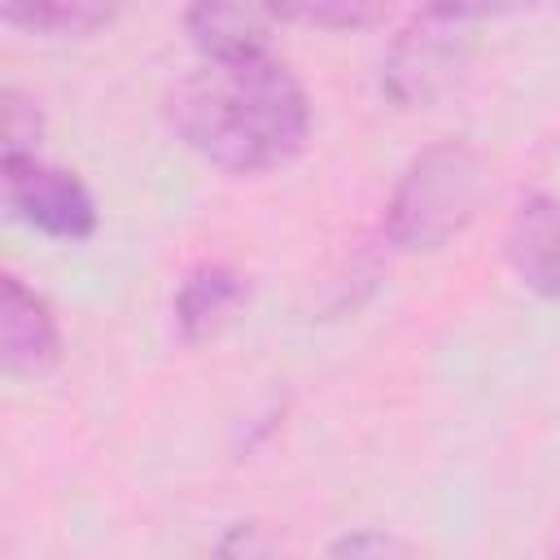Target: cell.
Listing matches in <instances>:
<instances>
[{
	"label": "cell",
	"instance_id": "1",
	"mask_svg": "<svg viewBox=\"0 0 560 560\" xmlns=\"http://www.w3.org/2000/svg\"><path fill=\"white\" fill-rule=\"evenodd\" d=\"M166 127L223 175H267L302 153L311 96L276 52L201 61L166 92Z\"/></svg>",
	"mask_w": 560,
	"mask_h": 560
},
{
	"label": "cell",
	"instance_id": "2",
	"mask_svg": "<svg viewBox=\"0 0 560 560\" xmlns=\"http://www.w3.org/2000/svg\"><path fill=\"white\" fill-rule=\"evenodd\" d=\"M481 192V158L464 140H438L420 149L398 175L385 206V241L411 254L442 249L472 223Z\"/></svg>",
	"mask_w": 560,
	"mask_h": 560
},
{
	"label": "cell",
	"instance_id": "3",
	"mask_svg": "<svg viewBox=\"0 0 560 560\" xmlns=\"http://www.w3.org/2000/svg\"><path fill=\"white\" fill-rule=\"evenodd\" d=\"M0 188H4L9 214L48 241L79 245V241H92L101 228V210L88 184L74 171L44 162L35 149L0 153Z\"/></svg>",
	"mask_w": 560,
	"mask_h": 560
},
{
	"label": "cell",
	"instance_id": "4",
	"mask_svg": "<svg viewBox=\"0 0 560 560\" xmlns=\"http://www.w3.org/2000/svg\"><path fill=\"white\" fill-rule=\"evenodd\" d=\"M468 31H472L468 22H459L455 13L438 9L433 0H424L420 13L389 44L385 66H381V88L398 105H424V101H433L446 88V79L455 74V66L464 61Z\"/></svg>",
	"mask_w": 560,
	"mask_h": 560
},
{
	"label": "cell",
	"instance_id": "5",
	"mask_svg": "<svg viewBox=\"0 0 560 560\" xmlns=\"http://www.w3.org/2000/svg\"><path fill=\"white\" fill-rule=\"evenodd\" d=\"M0 363L9 376H44L61 363L52 306L13 271L0 276Z\"/></svg>",
	"mask_w": 560,
	"mask_h": 560
},
{
	"label": "cell",
	"instance_id": "6",
	"mask_svg": "<svg viewBox=\"0 0 560 560\" xmlns=\"http://www.w3.org/2000/svg\"><path fill=\"white\" fill-rule=\"evenodd\" d=\"M503 254L512 276L529 293H538L542 302H560V197H521L503 232Z\"/></svg>",
	"mask_w": 560,
	"mask_h": 560
},
{
	"label": "cell",
	"instance_id": "7",
	"mask_svg": "<svg viewBox=\"0 0 560 560\" xmlns=\"http://www.w3.org/2000/svg\"><path fill=\"white\" fill-rule=\"evenodd\" d=\"M276 22L280 18L271 0H188V13H184V31L206 61L271 52Z\"/></svg>",
	"mask_w": 560,
	"mask_h": 560
},
{
	"label": "cell",
	"instance_id": "8",
	"mask_svg": "<svg viewBox=\"0 0 560 560\" xmlns=\"http://www.w3.org/2000/svg\"><path fill=\"white\" fill-rule=\"evenodd\" d=\"M245 302H249V280L236 267H228V262H197L179 280L175 302H171L179 341L184 346L210 341Z\"/></svg>",
	"mask_w": 560,
	"mask_h": 560
},
{
	"label": "cell",
	"instance_id": "9",
	"mask_svg": "<svg viewBox=\"0 0 560 560\" xmlns=\"http://www.w3.org/2000/svg\"><path fill=\"white\" fill-rule=\"evenodd\" d=\"M127 0H0V18L13 31L44 39H83L105 31Z\"/></svg>",
	"mask_w": 560,
	"mask_h": 560
},
{
	"label": "cell",
	"instance_id": "10",
	"mask_svg": "<svg viewBox=\"0 0 560 560\" xmlns=\"http://www.w3.org/2000/svg\"><path fill=\"white\" fill-rule=\"evenodd\" d=\"M389 0H271L280 22H302L315 31H359L385 13Z\"/></svg>",
	"mask_w": 560,
	"mask_h": 560
},
{
	"label": "cell",
	"instance_id": "11",
	"mask_svg": "<svg viewBox=\"0 0 560 560\" xmlns=\"http://www.w3.org/2000/svg\"><path fill=\"white\" fill-rule=\"evenodd\" d=\"M39 144V114L13 88L4 92V149H35Z\"/></svg>",
	"mask_w": 560,
	"mask_h": 560
},
{
	"label": "cell",
	"instance_id": "12",
	"mask_svg": "<svg viewBox=\"0 0 560 560\" xmlns=\"http://www.w3.org/2000/svg\"><path fill=\"white\" fill-rule=\"evenodd\" d=\"M438 9L455 13L459 22L477 26L486 18H503V13H521V9H534V4H547V0H433Z\"/></svg>",
	"mask_w": 560,
	"mask_h": 560
},
{
	"label": "cell",
	"instance_id": "13",
	"mask_svg": "<svg viewBox=\"0 0 560 560\" xmlns=\"http://www.w3.org/2000/svg\"><path fill=\"white\" fill-rule=\"evenodd\" d=\"M332 556H389V551H407L398 538L389 534H372V529H359V534H346L328 547Z\"/></svg>",
	"mask_w": 560,
	"mask_h": 560
}]
</instances>
